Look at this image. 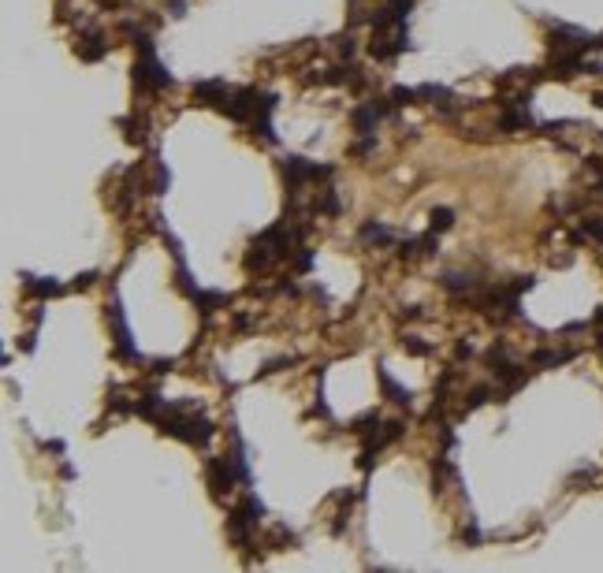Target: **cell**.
I'll return each mask as SVG.
<instances>
[{"label":"cell","mask_w":603,"mask_h":573,"mask_svg":"<svg viewBox=\"0 0 603 573\" xmlns=\"http://www.w3.org/2000/svg\"><path fill=\"white\" fill-rule=\"evenodd\" d=\"M194 301H198V309L201 313H212V309H220V306H228V295H224V290H198V298H194Z\"/></svg>","instance_id":"cell-8"},{"label":"cell","mask_w":603,"mask_h":573,"mask_svg":"<svg viewBox=\"0 0 603 573\" xmlns=\"http://www.w3.org/2000/svg\"><path fill=\"white\" fill-rule=\"evenodd\" d=\"M387 112H391V108H387V101H369V104L354 108V116H350V120H354V131H358V134H369Z\"/></svg>","instance_id":"cell-2"},{"label":"cell","mask_w":603,"mask_h":573,"mask_svg":"<svg viewBox=\"0 0 603 573\" xmlns=\"http://www.w3.org/2000/svg\"><path fill=\"white\" fill-rule=\"evenodd\" d=\"M402 350L414 354V358H425V354H432V347H428V343H421V335H406V339H402Z\"/></svg>","instance_id":"cell-12"},{"label":"cell","mask_w":603,"mask_h":573,"mask_svg":"<svg viewBox=\"0 0 603 573\" xmlns=\"http://www.w3.org/2000/svg\"><path fill=\"white\" fill-rule=\"evenodd\" d=\"M317 212H328V216H336V212H339V198H336V190H324V194H320Z\"/></svg>","instance_id":"cell-17"},{"label":"cell","mask_w":603,"mask_h":573,"mask_svg":"<svg viewBox=\"0 0 603 573\" xmlns=\"http://www.w3.org/2000/svg\"><path fill=\"white\" fill-rule=\"evenodd\" d=\"M171 365H175V361H153V372L164 376V372H171Z\"/></svg>","instance_id":"cell-20"},{"label":"cell","mask_w":603,"mask_h":573,"mask_svg":"<svg viewBox=\"0 0 603 573\" xmlns=\"http://www.w3.org/2000/svg\"><path fill=\"white\" fill-rule=\"evenodd\" d=\"M23 287H26V295H34V298H56V295H63L60 283H52V279H34V276H23Z\"/></svg>","instance_id":"cell-7"},{"label":"cell","mask_w":603,"mask_h":573,"mask_svg":"<svg viewBox=\"0 0 603 573\" xmlns=\"http://www.w3.org/2000/svg\"><path fill=\"white\" fill-rule=\"evenodd\" d=\"M428 220H432L428 227H432V231L439 235V231H447V227L455 223V212H451V209H432V216H428Z\"/></svg>","instance_id":"cell-13"},{"label":"cell","mask_w":603,"mask_h":573,"mask_svg":"<svg viewBox=\"0 0 603 573\" xmlns=\"http://www.w3.org/2000/svg\"><path fill=\"white\" fill-rule=\"evenodd\" d=\"M101 4H123V0H101Z\"/></svg>","instance_id":"cell-22"},{"label":"cell","mask_w":603,"mask_h":573,"mask_svg":"<svg viewBox=\"0 0 603 573\" xmlns=\"http://www.w3.org/2000/svg\"><path fill=\"white\" fill-rule=\"evenodd\" d=\"M283 175H287L290 194H298L302 182H309V179H328L331 168H328V164H313V160H306V157H287V160H283Z\"/></svg>","instance_id":"cell-1"},{"label":"cell","mask_w":603,"mask_h":573,"mask_svg":"<svg viewBox=\"0 0 603 573\" xmlns=\"http://www.w3.org/2000/svg\"><path fill=\"white\" fill-rule=\"evenodd\" d=\"M574 358V350H536L533 354V365H563Z\"/></svg>","instance_id":"cell-9"},{"label":"cell","mask_w":603,"mask_h":573,"mask_svg":"<svg viewBox=\"0 0 603 573\" xmlns=\"http://www.w3.org/2000/svg\"><path fill=\"white\" fill-rule=\"evenodd\" d=\"M228 86H224L220 79L212 82H194V97H198L201 104H212V108H224V101H228Z\"/></svg>","instance_id":"cell-5"},{"label":"cell","mask_w":603,"mask_h":573,"mask_svg":"<svg viewBox=\"0 0 603 573\" xmlns=\"http://www.w3.org/2000/svg\"><path fill=\"white\" fill-rule=\"evenodd\" d=\"M231 462L235 458H209V488H212V495L231 488V480L239 477V469H231Z\"/></svg>","instance_id":"cell-3"},{"label":"cell","mask_w":603,"mask_h":573,"mask_svg":"<svg viewBox=\"0 0 603 573\" xmlns=\"http://www.w3.org/2000/svg\"><path fill=\"white\" fill-rule=\"evenodd\" d=\"M93 279H97V272H82L79 279H75V287H90V283H93Z\"/></svg>","instance_id":"cell-19"},{"label":"cell","mask_w":603,"mask_h":573,"mask_svg":"<svg viewBox=\"0 0 603 573\" xmlns=\"http://www.w3.org/2000/svg\"><path fill=\"white\" fill-rule=\"evenodd\" d=\"M373 425H380V414L376 409H369V414H361L358 421H350V432H358V436H369Z\"/></svg>","instance_id":"cell-11"},{"label":"cell","mask_w":603,"mask_h":573,"mask_svg":"<svg viewBox=\"0 0 603 573\" xmlns=\"http://www.w3.org/2000/svg\"><path fill=\"white\" fill-rule=\"evenodd\" d=\"M499 127H503V131H518V127H529V112H503Z\"/></svg>","instance_id":"cell-14"},{"label":"cell","mask_w":603,"mask_h":573,"mask_svg":"<svg viewBox=\"0 0 603 573\" xmlns=\"http://www.w3.org/2000/svg\"><path fill=\"white\" fill-rule=\"evenodd\" d=\"M376 376H380V384H384V395L391 398V402H398V406H410V391H406V387H398V384H395V376L387 372L384 365H380V369H376Z\"/></svg>","instance_id":"cell-6"},{"label":"cell","mask_w":603,"mask_h":573,"mask_svg":"<svg viewBox=\"0 0 603 573\" xmlns=\"http://www.w3.org/2000/svg\"><path fill=\"white\" fill-rule=\"evenodd\" d=\"M492 398V391L484 384H477V387H469V398H466V409H477V406H484Z\"/></svg>","instance_id":"cell-15"},{"label":"cell","mask_w":603,"mask_h":573,"mask_svg":"<svg viewBox=\"0 0 603 573\" xmlns=\"http://www.w3.org/2000/svg\"><path fill=\"white\" fill-rule=\"evenodd\" d=\"M309 265H313V250L298 246V253H295V268H298V272H309Z\"/></svg>","instance_id":"cell-18"},{"label":"cell","mask_w":603,"mask_h":573,"mask_svg":"<svg viewBox=\"0 0 603 573\" xmlns=\"http://www.w3.org/2000/svg\"><path fill=\"white\" fill-rule=\"evenodd\" d=\"M361 239H365V242H380V246H384V242H391L395 235L387 231L384 223H365V227H361Z\"/></svg>","instance_id":"cell-10"},{"label":"cell","mask_w":603,"mask_h":573,"mask_svg":"<svg viewBox=\"0 0 603 573\" xmlns=\"http://www.w3.org/2000/svg\"><path fill=\"white\" fill-rule=\"evenodd\" d=\"M455 354H458V358H473V347H469V343H458Z\"/></svg>","instance_id":"cell-21"},{"label":"cell","mask_w":603,"mask_h":573,"mask_svg":"<svg viewBox=\"0 0 603 573\" xmlns=\"http://www.w3.org/2000/svg\"><path fill=\"white\" fill-rule=\"evenodd\" d=\"M75 52H79V60L86 63H97L109 52V41H104V34H97V30H90V34H82L79 38V45H75Z\"/></svg>","instance_id":"cell-4"},{"label":"cell","mask_w":603,"mask_h":573,"mask_svg":"<svg viewBox=\"0 0 603 573\" xmlns=\"http://www.w3.org/2000/svg\"><path fill=\"white\" fill-rule=\"evenodd\" d=\"M439 283H444L447 290H469L473 279H469V276H462V272H447L444 279H439Z\"/></svg>","instance_id":"cell-16"}]
</instances>
